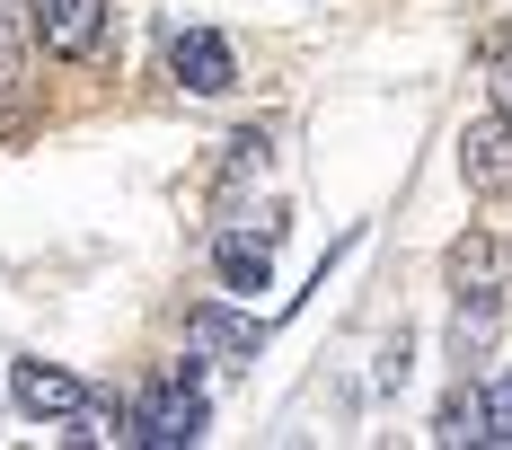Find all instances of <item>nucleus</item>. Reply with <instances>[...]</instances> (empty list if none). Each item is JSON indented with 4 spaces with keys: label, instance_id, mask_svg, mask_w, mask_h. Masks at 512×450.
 Segmentation results:
<instances>
[{
    "label": "nucleus",
    "instance_id": "nucleus-1",
    "mask_svg": "<svg viewBox=\"0 0 512 450\" xmlns=\"http://www.w3.org/2000/svg\"><path fill=\"white\" fill-rule=\"evenodd\" d=\"M195 433H204V371L186 362V371H177V380H159L151 406L133 415V442H151V450H186Z\"/></svg>",
    "mask_w": 512,
    "mask_h": 450
},
{
    "label": "nucleus",
    "instance_id": "nucleus-2",
    "mask_svg": "<svg viewBox=\"0 0 512 450\" xmlns=\"http://www.w3.org/2000/svg\"><path fill=\"white\" fill-rule=\"evenodd\" d=\"M168 80L195 89V98H221V89H239V53L221 45L212 27H177L168 36Z\"/></svg>",
    "mask_w": 512,
    "mask_h": 450
},
{
    "label": "nucleus",
    "instance_id": "nucleus-3",
    "mask_svg": "<svg viewBox=\"0 0 512 450\" xmlns=\"http://www.w3.org/2000/svg\"><path fill=\"white\" fill-rule=\"evenodd\" d=\"M460 177H468V195H512V115H477L460 133Z\"/></svg>",
    "mask_w": 512,
    "mask_h": 450
},
{
    "label": "nucleus",
    "instance_id": "nucleus-4",
    "mask_svg": "<svg viewBox=\"0 0 512 450\" xmlns=\"http://www.w3.org/2000/svg\"><path fill=\"white\" fill-rule=\"evenodd\" d=\"M36 45L62 62H89L106 45V0H36Z\"/></svg>",
    "mask_w": 512,
    "mask_h": 450
},
{
    "label": "nucleus",
    "instance_id": "nucleus-5",
    "mask_svg": "<svg viewBox=\"0 0 512 450\" xmlns=\"http://www.w3.org/2000/svg\"><path fill=\"white\" fill-rule=\"evenodd\" d=\"M9 398L27 406L36 424H80V406H89V389L62 371V362H18L9 371Z\"/></svg>",
    "mask_w": 512,
    "mask_h": 450
},
{
    "label": "nucleus",
    "instance_id": "nucleus-6",
    "mask_svg": "<svg viewBox=\"0 0 512 450\" xmlns=\"http://www.w3.org/2000/svg\"><path fill=\"white\" fill-rule=\"evenodd\" d=\"M186 336H195L204 353H230V362H248V353L265 345V327L239 318V309H221V300H195V309H186Z\"/></svg>",
    "mask_w": 512,
    "mask_h": 450
},
{
    "label": "nucleus",
    "instance_id": "nucleus-7",
    "mask_svg": "<svg viewBox=\"0 0 512 450\" xmlns=\"http://www.w3.org/2000/svg\"><path fill=\"white\" fill-rule=\"evenodd\" d=\"M212 265H221V283H230V292H248V300L274 283V248H265V239H248V230H230V239L212 248Z\"/></svg>",
    "mask_w": 512,
    "mask_h": 450
},
{
    "label": "nucleus",
    "instance_id": "nucleus-8",
    "mask_svg": "<svg viewBox=\"0 0 512 450\" xmlns=\"http://www.w3.org/2000/svg\"><path fill=\"white\" fill-rule=\"evenodd\" d=\"M451 283L460 292H504V248L495 239H460L451 248Z\"/></svg>",
    "mask_w": 512,
    "mask_h": 450
},
{
    "label": "nucleus",
    "instance_id": "nucleus-9",
    "mask_svg": "<svg viewBox=\"0 0 512 450\" xmlns=\"http://www.w3.org/2000/svg\"><path fill=\"white\" fill-rule=\"evenodd\" d=\"M477 406H486V442H512V371H504V380H495Z\"/></svg>",
    "mask_w": 512,
    "mask_h": 450
},
{
    "label": "nucleus",
    "instance_id": "nucleus-10",
    "mask_svg": "<svg viewBox=\"0 0 512 450\" xmlns=\"http://www.w3.org/2000/svg\"><path fill=\"white\" fill-rule=\"evenodd\" d=\"M18 80V0H0V89Z\"/></svg>",
    "mask_w": 512,
    "mask_h": 450
},
{
    "label": "nucleus",
    "instance_id": "nucleus-11",
    "mask_svg": "<svg viewBox=\"0 0 512 450\" xmlns=\"http://www.w3.org/2000/svg\"><path fill=\"white\" fill-rule=\"evenodd\" d=\"M495 115H512V53H504V71H495Z\"/></svg>",
    "mask_w": 512,
    "mask_h": 450
}]
</instances>
